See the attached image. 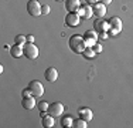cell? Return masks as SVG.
Returning a JSON list of instances; mask_svg holds the SVG:
<instances>
[{
  "instance_id": "1",
  "label": "cell",
  "mask_w": 133,
  "mask_h": 128,
  "mask_svg": "<svg viewBox=\"0 0 133 128\" xmlns=\"http://www.w3.org/2000/svg\"><path fill=\"white\" fill-rule=\"evenodd\" d=\"M69 47H71V50L74 51V53H82L85 49H87V43H85V38L82 36H72L69 38Z\"/></svg>"
},
{
  "instance_id": "2",
  "label": "cell",
  "mask_w": 133,
  "mask_h": 128,
  "mask_svg": "<svg viewBox=\"0 0 133 128\" xmlns=\"http://www.w3.org/2000/svg\"><path fill=\"white\" fill-rule=\"evenodd\" d=\"M23 50H24V56L27 59H37L38 57V47L34 43H26L23 46Z\"/></svg>"
},
{
  "instance_id": "3",
  "label": "cell",
  "mask_w": 133,
  "mask_h": 128,
  "mask_svg": "<svg viewBox=\"0 0 133 128\" xmlns=\"http://www.w3.org/2000/svg\"><path fill=\"white\" fill-rule=\"evenodd\" d=\"M41 7H43V6L38 3V0H30V2L27 3V11H28V14L34 16V17L43 14V13H41Z\"/></svg>"
},
{
  "instance_id": "4",
  "label": "cell",
  "mask_w": 133,
  "mask_h": 128,
  "mask_svg": "<svg viewBox=\"0 0 133 128\" xmlns=\"http://www.w3.org/2000/svg\"><path fill=\"white\" fill-rule=\"evenodd\" d=\"M28 88L31 90V94H33L34 97H41V95L44 94V85L41 84L40 81H37V80L31 81L30 84H28Z\"/></svg>"
},
{
  "instance_id": "5",
  "label": "cell",
  "mask_w": 133,
  "mask_h": 128,
  "mask_svg": "<svg viewBox=\"0 0 133 128\" xmlns=\"http://www.w3.org/2000/svg\"><path fill=\"white\" fill-rule=\"evenodd\" d=\"M47 113H48L50 115H52V117H59V115L64 113V105H62L61 102H52V104L48 107Z\"/></svg>"
},
{
  "instance_id": "6",
  "label": "cell",
  "mask_w": 133,
  "mask_h": 128,
  "mask_svg": "<svg viewBox=\"0 0 133 128\" xmlns=\"http://www.w3.org/2000/svg\"><path fill=\"white\" fill-rule=\"evenodd\" d=\"M85 43H87V47H92L96 44V41H98V38H99V34L96 33V31H92V30H89V31H87L85 33Z\"/></svg>"
},
{
  "instance_id": "7",
  "label": "cell",
  "mask_w": 133,
  "mask_h": 128,
  "mask_svg": "<svg viewBox=\"0 0 133 128\" xmlns=\"http://www.w3.org/2000/svg\"><path fill=\"white\" fill-rule=\"evenodd\" d=\"M79 17L81 16L78 14V13H68V14L65 16L66 26H69V27H77V26L79 24Z\"/></svg>"
},
{
  "instance_id": "8",
  "label": "cell",
  "mask_w": 133,
  "mask_h": 128,
  "mask_svg": "<svg viewBox=\"0 0 133 128\" xmlns=\"http://www.w3.org/2000/svg\"><path fill=\"white\" fill-rule=\"evenodd\" d=\"M65 9H66V11H69V13H75L81 9V2L79 0H66Z\"/></svg>"
},
{
  "instance_id": "9",
  "label": "cell",
  "mask_w": 133,
  "mask_h": 128,
  "mask_svg": "<svg viewBox=\"0 0 133 128\" xmlns=\"http://www.w3.org/2000/svg\"><path fill=\"white\" fill-rule=\"evenodd\" d=\"M44 77H45L47 81L54 83L58 78V71H57V68H54V67H48V68L45 70V73H44Z\"/></svg>"
},
{
  "instance_id": "10",
  "label": "cell",
  "mask_w": 133,
  "mask_h": 128,
  "mask_svg": "<svg viewBox=\"0 0 133 128\" xmlns=\"http://www.w3.org/2000/svg\"><path fill=\"white\" fill-rule=\"evenodd\" d=\"M21 105H23L24 110H33V108L37 105V101L34 100V95H31V97H23Z\"/></svg>"
},
{
  "instance_id": "11",
  "label": "cell",
  "mask_w": 133,
  "mask_h": 128,
  "mask_svg": "<svg viewBox=\"0 0 133 128\" xmlns=\"http://www.w3.org/2000/svg\"><path fill=\"white\" fill-rule=\"evenodd\" d=\"M10 54H11V57H14V59H20L21 56H24L23 46H20V44L16 43L14 46L10 47Z\"/></svg>"
},
{
  "instance_id": "12",
  "label": "cell",
  "mask_w": 133,
  "mask_h": 128,
  "mask_svg": "<svg viewBox=\"0 0 133 128\" xmlns=\"http://www.w3.org/2000/svg\"><path fill=\"white\" fill-rule=\"evenodd\" d=\"M94 14H96L98 17H103V16L106 14V6L103 4V3H95L94 4Z\"/></svg>"
},
{
  "instance_id": "13",
  "label": "cell",
  "mask_w": 133,
  "mask_h": 128,
  "mask_svg": "<svg viewBox=\"0 0 133 128\" xmlns=\"http://www.w3.org/2000/svg\"><path fill=\"white\" fill-rule=\"evenodd\" d=\"M94 26H95V30H96L98 33H102V31H106L108 28H110V26L108 21H102V20H99V19L94 23Z\"/></svg>"
},
{
  "instance_id": "14",
  "label": "cell",
  "mask_w": 133,
  "mask_h": 128,
  "mask_svg": "<svg viewBox=\"0 0 133 128\" xmlns=\"http://www.w3.org/2000/svg\"><path fill=\"white\" fill-rule=\"evenodd\" d=\"M41 123H43V127H45V128H51L55 124L54 123V117L50 114H45V115L41 114Z\"/></svg>"
},
{
  "instance_id": "15",
  "label": "cell",
  "mask_w": 133,
  "mask_h": 128,
  "mask_svg": "<svg viewBox=\"0 0 133 128\" xmlns=\"http://www.w3.org/2000/svg\"><path fill=\"white\" fill-rule=\"evenodd\" d=\"M110 26V28H115L118 31H122V20L119 17H110V20L108 21Z\"/></svg>"
},
{
  "instance_id": "16",
  "label": "cell",
  "mask_w": 133,
  "mask_h": 128,
  "mask_svg": "<svg viewBox=\"0 0 133 128\" xmlns=\"http://www.w3.org/2000/svg\"><path fill=\"white\" fill-rule=\"evenodd\" d=\"M79 117L88 123V121L92 120L94 115H92V111H91L89 108H81V110H79Z\"/></svg>"
},
{
  "instance_id": "17",
  "label": "cell",
  "mask_w": 133,
  "mask_h": 128,
  "mask_svg": "<svg viewBox=\"0 0 133 128\" xmlns=\"http://www.w3.org/2000/svg\"><path fill=\"white\" fill-rule=\"evenodd\" d=\"M82 54H84V57H87V59H94L95 57V51H94V49L92 47H87L84 51H82Z\"/></svg>"
},
{
  "instance_id": "18",
  "label": "cell",
  "mask_w": 133,
  "mask_h": 128,
  "mask_svg": "<svg viewBox=\"0 0 133 128\" xmlns=\"http://www.w3.org/2000/svg\"><path fill=\"white\" fill-rule=\"evenodd\" d=\"M82 7H84V10H85V16H84L85 19H91V17H92V16H94V9L91 7V6H88V3L85 6H82Z\"/></svg>"
},
{
  "instance_id": "19",
  "label": "cell",
  "mask_w": 133,
  "mask_h": 128,
  "mask_svg": "<svg viewBox=\"0 0 133 128\" xmlns=\"http://www.w3.org/2000/svg\"><path fill=\"white\" fill-rule=\"evenodd\" d=\"M61 124H62V127H66V128L74 127V120H72L71 117H65V118H62Z\"/></svg>"
},
{
  "instance_id": "20",
  "label": "cell",
  "mask_w": 133,
  "mask_h": 128,
  "mask_svg": "<svg viewBox=\"0 0 133 128\" xmlns=\"http://www.w3.org/2000/svg\"><path fill=\"white\" fill-rule=\"evenodd\" d=\"M37 107H38V110L41 111V113H45V111L48 110L50 105L47 104V101H40V102H37Z\"/></svg>"
},
{
  "instance_id": "21",
  "label": "cell",
  "mask_w": 133,
  "mask_h": 128,
  "mask_svg": "<svg viewBox=\"0 0 133 128\" xmlns=\"http://www.w3.org/2000/svg\"><path fill=\"white\" fill-rule=\"evenodd\" d=\"M14 41L17 44H20V46H24V44H26V41H27V37H24L23 34H18V36H16Z\"/></svg>"
},
{
  "instance_id": "22",
  "label": "cell",
  "mask_w": 133,
  "mask_h": 128,
  "mask_svg": "<svg viewBox=\"0 0 133 128\" xmlns=\"http://www.w3.org/2000/svg\"><path fill=\"white\" fill-rule=\"evenodd\" d=\"M74 127H77V128H85V127H87V121L82 120V118H79V120H77L74 123Z\"/></svg>"
},
{
  "instance_id": "23",
  "label": "cell",
  "mask_w": 133,
  "mask_h": 128,
  "mask_svg": "<svg viewBox=\"0 0 133 128\" xmlns=\"http://www.w3.org/2000/svg\"><path fill=\"white\" fill-rule=\"evenodd\" d=\"M41 13H43V14H48V13H50V6L48 4H43V7H41Z\"/></svg>"
},
{
  "instance_id": "24",
  "label": "cell",
  "mask_w": 133,
  "mask_h": 128,
  "mask_svg": "<svg viewBox=\"0 0 133 128\" xmlns=\"http://www.w3.org/2000/svg\"><path fill=\"white\" fill-rule=\"evenodd\" d=\"M92 49H94V51H95V53H101V51H102V46H101V44H95V46L92 47Z\"/></svg>"
},
{
  "instance_id": "25",
  "label": "cell",
  "mask_w": 133,
  "mask_h": 128,
  "mask_svg": "<svg viewBox=\"0 0 133 128\" xmlns=\"http://www.w3.org/2000/svg\"><path fill=\"white\" fill-rule=\"evenodd\" d=\"M31 90L30 88H26V90H23V97H31Z\"/></svg>"
},
{
  "instance_id": "26",
  "label": "cell",
  "mask_w": 133,
  "mask_h": 128,
  "mask_svg": "<svg viewBox=\"0 0 133 128\" xmlns=\"http://www.w3.org/2000/svg\"><path fill=\"white\" fill-rule=\"evenodd\" d=\"M99 37L103 38V40H106V38H108V33H106V31H102V33H99Z\"/></svg>"
},
{
  "instance_id": "27",
  "label": "cell",
  "mask_w": 133,
  "mask_h": 128,
  "mask_svg": "<svg viewBox=\"0 0 133 128\" xmlns=\"http://www.w3.org/2000/svg\"><path fill=\"white\" fill-rule=\"evenodd\" d=\"M101 3H103L105 6H108V4H110V3H112V0H101Z\"/></svg>"
},
{
  "instance_id": "28",
  "label": "cell",
  "mask_w": 133,
  "mask_h": 128,
  "mask_svg": "<svg viewBox=\"0 0 133 128\" xmlns=\"http://www.w3.org/2000/svg\"><path fill=\"white\" fill-rule=\"evenodd\" d=\"M27 41L28 43H34V37L33 36H27Z\"/></svg>"
},
{
  "instance_id": "29",
  "label": "cell",
  "mask_w": 133,
  "mask_h": 128,
  "mask_svg": "<svg viewBox=\"0 0 133 128\" xmlns=\"http://www.w3.org/2000/svg\"><path fill=\"white\" fill-rule=\"evenodd\" d=\"M110 33H112V36H116V34L119 33L118 30H115V28H110Z\"/></svg>"
},
{
  "instance_id": "30",
  "label": "cell",
  "mask_w": 133,
  "mask_h": 128,
  "mask_svg": "<svg viewBox=\"0 0 133 128\" xmlns=\"http://www.w3.org/2000/svg\"><path fill=\"white\" fill-rule=\"evenodd\" d=\"M87 3H91V4H95V3H98V0H87Z\"/></svg>"
},
{
  "instance_id": "31",
  "label": "cell",
  "mask_w": 133,
  "mask_h": 128,
  "mask_svg": "<svg viewBox=\"0 0 133 128\" xmlns=\"http://www.w3.org/2000/svg\"><path fill=\"white\" fill-rule=\"evenodd\" d=\"M55 2H62V0H55Z\"/></svg>"
}]
</instances>
